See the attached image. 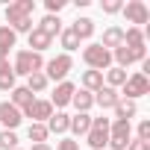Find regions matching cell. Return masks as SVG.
Returning a JSON list of instances; mask_svg holds the SVG:
<instances>
[{
    "label": "cell",
    "mask_w": 150,
    "mask_h": 150,
    "mask_svg": "<svg viewBox=\"0 0 150 150\" xmlns=\"http://www.w3.org/2000/svg\"><path fill=\"white\" fill-rule=\"evenodd\" d=\"M35 27H38L41 33H47L50 38H56V35L62 33V21H59V15H44V18H41Z\"/></svg>",
    "instance_id": "obj_27"
},
{
    "label": "cell",
    "mask_w": 150,
    "mask_h": 150,
    "mask_svg": "<svg viewBox=\"0 0 150 150\" xmlns=\"http://www.w3.org/2000/svg\"><path fill=\"white\" fill-rule=\"evenodd\" d=\"M3 71H12V62L9 59H0V74H3Z\"/></svg>",
    "instance_id": "obj_37"
},
{
    "label": "cell",
    "mask_w": 150,
    "mask_h": 150,
    "mask_svg": "<svg viewBox=\"0 0 150 150\" xmlns=\"http://www.w3.org/2000/svg\"><path fill=\"white\" fill-rule=\"evenodd\" d=\"M33 12H35V0H15V3H6V9H3V15H6V27L18 35V33H24V35H30L33 30H35V24H33Z\"/></svg>",
    "instance_id": "obj_1"
},
{
    "label": "cell",
    "mask_w": 150,
    "mask_h": 150,
    "mask_svg": "<svg viewBox=\"0 0 150 150\" xmlns=\"http://www.w3.org/2000/svg\"><path fill=\"white\" fill-rule=\"evenodd\" d=\"M91 129V112H77V115H71V127H68V132H74V135H83L86 138V132Z\"/></svg>",
    "instance_id": "obj_16"
},
{
    "label": "cell",
    "mask_w": 150,
    "mask_h": 150,
    "mask_svg": "<svg viewBox=\"0 0 150 150\" xmlns=\"http://www.w3.org/2000/svg\"><path fill=\"white\" fill-rule=\"evenodd\" d=\"M135 138H138V141H150V121H138Z\"/></svg>",
    "instance_id": "obj_34"
},
{
    "label": "cell",
    "mask_w": 150,
    "mask_h": 150,
    "mask_svg": "<svg viewBox=\"0 0 150 150\" xmlns=\"http://www.w3.org/2000/svg\"><path fill=\"white\" fill-rule=\"evenodd\" d=\"M30 150H53V147H50V144H33Z\"/></svg>",
    "instance_id": "obj_38"
},
{
    "label": "cell",
    "mask_w": 150,
    "mask_h": 150,
    "mask_svg": "<svg viewBox=\"0 0 150 150\" xmlns=\"http://www.w3.org/2000/svg\"><path fill=\"white\" fill-rule=\"evenodd\" d=\"M47 86H50V80L44 77V71H35V74H30V77H27V88H30L33 94L47 91Z\"/></svg>",
    "instance_id": "obj_28"
},
{
    "label": "cell",
    "mask_w": 150,
    "mask_h": 150,
    "mask_svg": "<svg viewBox=\"0 0 150 150\" xmlns=\"http://www.w3.org/2000/svg\"><path fill=\"white\" fill-rule=\"evenodd\" d=\"M18 77H15V71H3V74H0V91H12L18 83H15Z\"/></svg>",
    "instance_id": "obj_31"
},
{
    "label": "cell",
    "mask_w": 150,
    "mask_h": 150,
    "mask_svg": "<svg viewBox=\"0 0 150 150\" xmlns=\"http://www.w3.org/2000/svg\"><path fill=\"white\" fill-rule=\"evenodd\" d=\"M33 100H35V94H33L27 86H15V88L9 91V103H12L15 109H21V112H24V109H27Z\"/></svg>",
    "instance_id": "obj_15"
},
{
    "label": "cell",
    "mask_w": 150,
    "mask_h": 150,
    "mask_svg": "<svg viewBox=\"0 0 150 150\" xmlns=\"http://www.w3.org/2000/svg\"><path fill=\"white\" fill-rule=\"evenodd\" d=\"M56 150H80V144H77V138H62L56 144Z\"/></svg>",
    "instance_id": "obj_35"
},
{
    "label": "cell",
    "mask_w": 150,
    "mask_h": 150,
    "mask_svg": "<svg viewBox=\"0 0 150 150\" xmlns=\"http://www.w3.org/2000/svg\"><path fill=\"white\" fill-rule=\"evenodd\" d=\"M15 147H18V132L0 129V150H15Z\"/></svg>",
    "instance_id": "obj_30"
},
{
    "label": "cell",
    "mask_w": 150,
    "mask_h": 150,
    "mask_svg": "<svg viewBox=\"0 0 150 150\" xmlns=\"http://www.w3.org/2000/svg\"><path fill=\"white\" fill-rule=\"evenodd\" d=\"M15 150H24V147H15Z\"/></svg>",
    "instance_id": "obj_39"
},
{
    "label": "cell",
    "mask_w": 150,
    "mask_h": 150,
    "mask_svg": "<svg viewBox=\"0 0 150 150\" xmlns=\"http://www.w3.org/2000/svg\"><path fill=\"white\" fill-rule=\"evenodd\" d=\"M65 6H68V0H44V9H47V15H59Z\"/></svg>",
    "instance_id": "obj_33"
},
{
    "label": "cell",
    "mask_w": 150,
    "mask_h": 150,
    "mask_svg": "<svg viewBox=\"0 0 150 150\" xmlns=\"http://www.w3.org/2000/svg\"><path fill=\"white\" fill-rule=\"evenodd\" d=\"M118 103H121V94H118L115 88L103 86V88H97V91H94V106H100L103 112H106V109H115Z\"/></svg>",
    "instance_id": "obj_13"
},
{
    "label": "cell",
    "mask_w": 150,
    "mask_h": 150,
    "mask_svg": "<svg viewBox=\"0 0 150 150\" xmlns=\"http://www.w3.org/2000/svg\"><path fill=\"white\" fill-rule=\"evenodd\" d=\"M12 71H15V77H30L35 71H44V56L33 53V50H18L15 62H12Z\"/></svg>",
    "instance_id": "obj_4"
},
{
    "label": "cell",
    "mask_w": 150,
    "mask_h": 150,
    "mask_svg": "<svg viewBox=\"0 0 150 150\" xmlns=\"http://www.w3.org/2000/svg\"><path fill=\"white\" fill-rule=\"evenodd\" d=\"M127 77H129V74H127L124 68H115V65H112L109 71H103V86H109V88L118 91V88L127 83Z\"/></svg>",
    "instance_id": "obj_20"
},
{
    "label": "cell",
    "mask_w": 150,
    "mask_h": 150,
    "mask_svg": "<svg viewBox=\"0 0 150 150\" xmlns=\"http://www.w3.org/2000/svg\"><path fill=\"white\" fill-rule=\"evenodd\" d=\"M124 44V30L121 27H106L103 30V41H100V47H106L109 53L115 50V47H121Z\"/></svg>",
    "instance_id": "obj_18"
},
{
    "label": "cell",
    "mask_w": 150,
    "mask_h": 150,
    "mask_svg": "<svg viewBox=\"0 0 150 150\" xmlns=\"http://www.w3.org/2000/svg\"><path fill=\"white\" fill-rule=\"evenodd\" d=\"M21 121H24V115H21V109H15L9 100H0V129H18L21 127Z\"/></svg>",
    "instance_id": "obj_12"
},
{
    "label": "cell",
    "mask_w": 150,
    "mask_h": 150,
    "mask_svg": "<svg viewBox=\"0 0 150 150\" xmlns=\"http://www.w3.org/2000/svg\"><path fill=\"white\" fill-rule=\"evenodd\" d=\"M18 44V35L9 27H0V59H9V50Z\"/></svg>",
    "instance_id": "obj_26"
},
{
    "label": "cell",
    "mask_w": 150,
    "mask_h": 150,
    "mask_svg": "<svg viewBox=\"0 0 150 150\" xmlns=\"http://www.w3.org/2000/svg\"><path fill=\"white\" fill-rule=\"evenodd\" d=\"M27 138H30L33 144H47L50 132H47V127H44V124H30V127H27Z\"/></svg>",
    "instance_id": "obj_29"
},
{
    "label": "cell",
    "mask_w": 150,
    "mask_h": 150,
    "mask_svg": "<svg viewBox=\"0 0 150 150\" xmlns=\"http://www.w3.org/2000/svg\"><path fill=\"white\" fill-rule=\"evenodd\" d=\"M144 59H147V47H144V50H129V47L121 44V47L112 50V65H115V68H124V71H127L132 62H144Z\"/></svg>",
    "instance_id": "obj_9"
},
{
    "label": "cell",
    "mask_w": 150,
    "mask_h": 150,
    "mask_svg": "<svg viewBox=\"0 0 150 150\" xmlns=\"http://www.w3.org/2000/svg\"><path fill=\"white\" fill-rule=\"evenodd\" d=\"M100 9H103L106 15H118V12L124 9V0H103V3H100Z\"/></svg>",
    "instance_id": "obj_32"
},
{
    "label": "cell",
    "mask_w": 150,
    "mask_h": 150,
    "mask_svg": "<svg viewBox=\"0 0 150 150\" xmlns=\"http://www.w3.org/2000/svg\"><path fill=\"white\" fill-rule=\"evenodd\" d=\"M71 30H74V35H77L80 41H88V38L94 35V21L83 15V18H77V21L71 24Z\"/></svg>",
    "instance_id": "obj_22"
},
{
    "label": "cell",
    "mask_w": 150,
    "mask_h": 150,
    "mask_svg": "<svg viewBox=\"0 0 150 150\" xmlns=\"http://www.w3.org/2000/svg\"><path fill=\"white\" fill-rule=\"evenodd\" d=\"M109 124H112V118H106V115L91 118V129L86 132L88 150H103V147L109 144Z\"/></svg>",
    "instance_id": "obj_5"
},
{
    "label": "cell",
    "mask_w": 150,
    "mask_h": 150,
    "mask_svg": "<svg viewBox=\"0 0 150 150\" xmlns=\"http://www.w3.org/2000/svg\"><path fill=\"white\" fill-rule=\"evenodd\" d=\"M80 86L86 88V91H97V88H103V74L100 71H83V77H80Z\"/></svg>",
    "instance_id": "obj_25"
},
{
    "label": "cell",
    "mask_w": 150,
    "mask_h": 150,
    "mask_svg": "<svg viewBox=\"0 0 150 150\" xmlns=\"http://www.w3.org/2000/svg\"><path fill=\"white\" fill-rule=\"evenodd\" d=\"M121 12H124L127 24H132V27H138V30H141V24H147V21H150V9H147L144 0H127Z\"/></svg>",
    "instance_id": "obj_8"
},
{
    "label": "cell",
    "mask_w": 150,
    "mask_h": 150,
    "mask_svg": "<svg viewBox=\"0 0 150 150\" xmlns=\"http://www.w3.org/2000/svg\"><path fill=\"white\" fill-rule=\"evenodd\" d=\"M144 30H138V27H127L124 30V47H129V50H144Z\"/></svg>",
    "instance_id": "obj_19"
},
{
    "label": "cell",
    "mask_w": 150,
    "mask_h": 150,
    "mask_svg": "<svg viewBox=\"0 0 150 150\" xmlns=\"http://www.w3.org/2000/svg\"><path fill=\"white\" fill-rule=\"evenodd\" d=\"M118 94H121V100H138V97H144V94H150V77L147 74H141V71H135V74H129L127 77V83L118 88Z\"/></svg>",
    "instance_id": "obj_2"
},
{
    "label": "cell",
    "mask_w": 150,
    "mask_h": 150,
    "mask_svg": "<svg viewBox=\"0 0 150 150\" xmlns=\"http://www.w3.org/2000/svg\"><path fill=\"white\" fill-rule=\"evenodd\" d=\"M74 91H77V86H74L71 80H62V83H56V88H53V94H50V106L59 112V109H65V106H71V97H74Z\"/></svg>",
    "instance_id": "obj_11"
},
{
    "label": "cell",
    "mask_w": 150,
    "mask_h": 150,
    "mask_svg": "<svg viewBox=\"0 0 150 150\" xmlns=\"http://www.w3.org/2000/svg\"><path fill=\"white\" fill-rule=\"evenodd\" d=\"M71 71H74V59H71L68 53H59V56H53V59L44 62V77H47L50 83H62V80H68Z\"/></svg>",
    "instance_id": "obj_6"
},
{
    "label": "cell",
    "mask_w": 150,
    "mask_h": 150,
    "mask_svg": "<svg viewBox=\"0 0 150 150\" xmlns=\"http://www.w3.org/2000/svg\"><path fill=\"white\" fill-rule=\"evenodd\" d=\"M53 112H56V109L50 106V100H38V97H35V100H33L21 115L30 118V124H47V118H50Z\"/></svg>",
    "instance_id": "obj_10"
},
{
    "label": "cell",
    "mask_w": 150,
    "mask_h": 150,
    "mask_svg": "<svg viewBox=\"0 0 150 150\" xmlns=\"http://www.w3.org/2000/svg\"><path fill=\"white\" fill-rule=\"evenodd\" d=\"M127 150H150V141H138V138H132V141L127 144Z\"/></svg>",
    "instance_id": "obj_36"
},
{
    "label": "cell",
    "mask_w": 150,
    "mask_h": 150,
    "mask_svg": "<svg viewBox=\"0 0 150 150\" xmlns=\"http://www.w3.org/2000/svg\"><path fill=\"white\" fill-rule=\"evenodd\" d=\"M83 62L88 65V71H109L112 68V53L106 47H100V41H91L83 47Z\"/></svg>",
    "instance_id": "obj_3"
},
{
    "label": "cell",
    "mask_w": 150,
    "mask_h": 150,
    "mask_svg": "<svg viewBox=\"0 0 150 150\" xmlns=\"http://www.w3.org/2000/svg\"><path fill=\"white\" fill-rule=\"evenodd\" d=\"M132 141V124L129 121H112L109 124V150H127V144Z\"/></svg>",
    "instance_id": "obj_7"
},
{
    "label": "cell",
    "mask_w": 150,
    "mask_h": 150,
    "mask_svg": "<svg viewBox=\"0 0 150 150\" xmlns=\"http://www.w3.org/2000/svg\"><path fill=\"white\" fill-rule=\"evenodd\" d=\"M71 106L77 109V112H91V106H94V94L86 91V88H77V91H74V97H71Z\"/></svg>",
    "instance_id": "obj_21"
},
{
    "label": "cell",
    "mask_w": 150,
    "mask_h": 150,
    "mask_svg": "<svg viewBox=\"0 0 150 150\" xmlns=\"http://www.w3.org/2000/svg\"><path fill=\"white\" fill-rule=\"evenodd\" d=\"M112 112H115L112 121H129V124H132V118L138 115V103H132V100H121Z\"/></svg>",
    "instance_id": "obj_23"
},
{
    "label": "cell",
    "mask_w": 150,
    "mask_h": 150,
    "mask_svg": "<svg viewBox=\"0 0 150 150\" xmlns=\"http://www.w3.org/2000/svg\"><path fill=\"white\" fill-rule=\"evenodd\" d=\"M27 41H30V47H33V53H44V50H50L53 47V38L47 35V33H41L38 27L27 35Z\"/></svg>",
    "instance_id": "obj_17"
},
{
    "label": "cell",
    "mask_w": 150,
    "mask_h": 150,
    "mask_svg": "<svg viewBox=\"0 0 150 150\" xmlns=\"http://www.w3.org/2000/svg\"><path fill=\"white\" fill-rule=\"evenodd\" d=\"M59 47H62V53H74V50H80V38L74 35V30L71 27H62V33H59Z\"/></svg>",
    "instance_id": "obj_24"
},
{
    "label": "cell",
    "mask_w": 150,
    "mask_h": 150,
    "mask_svg": "<svg viewBox=\"0 0 150 150\" xmlns=\"http://www.w3.org/2000/svg\"><path fill=\"white\" fill-rule=\"evenodd\" d=\"M47 132H56V135H65L68 132V127H71V115L65 112V109H59V112H53L50 118H47Z\"/></svg>",
    "instance_id": "obj_14"
}]
</instances>
